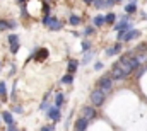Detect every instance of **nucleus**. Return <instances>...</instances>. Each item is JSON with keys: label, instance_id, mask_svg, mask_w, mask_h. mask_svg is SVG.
Here are the masks:
<instances>
[{"label": "nucleus", "instance_id": "6e6552de", "mask_svg": "<svg viewBox=\"0 0 147 131\" xmlns=\"http://www.w3.org/2000/svg\"><path fill=\"white\" fill-rule=\"evenodd\" d=\"M132 27H134V26L127 21V17H125L120 24H116V26H115V29H116V31H120V33H121V31H128V29H132Z\"/></svg>", "mask_w": 147, "mask_h": 131}, {"label": "nucleus", "instance_id": "a211bd4d", "mask_svg": "<svg viewBox=\"0 0 147 131\" xmlns=\"http://www.w3.org/2000/svg\"><path fill=\"white\" fill-rule=\"evenodd\" d=\"M115 21H116V15H115L113 12H110V14H108V15L105 17V22H108V24H113Z\"/></svg>", "mask_w": 147, "mask_h": 131}, {"label": "nucleus", "instance_id": "4468645a", "mask_svg": "<svg viewBox=\"0 0 147 131\" xmlns=\"http://www.w3.org/2000/svg\"><path fill=\"white\" fill-rule=\"evenodd\" d=\"M105 24H106V22H105V17H103V15H96V17H94V26H96V27H103Z\"/></svg>", "mask_w": 147, "mask_h": 131}, {"label": "nucleus", "instance_id": "aec40b11", "mask_svg": "<svg viewBox=\"0 0 147 131\" xmlns=\"http://www.w3.org/2000/svg\"><path fill=\"white\" fill-rule=\"evenodd\" d=\"M14 43H19V37L16 34H10L9 36V44H14Z\"/></svg>", "mask_w": 147, "mask_h": 131}, {"label": "nucleus", "instance_id": "f03ea898", "mask_svg": "<svg viewBox=\"0 0 147 131\" xmlns=\"http://www.w3.org/2000/svg\"><path fill=\"white\" fill-rule=\"evenodd\" d=\"M43 26L50 27L51 31H58V29H62V22H60L57 17H51V15H45V17H43Z\"/></svg>", "mask_w": 147, "mask_h": 131}, {"label": "nucleus", "instance_id": "9d476101", "mask_svg": "<svg viewBox=\"0 0 147 131\" xmlns=\"http://www.w3.org/2000/svg\"><path fill=\"white\" fill-rule=\"evenodd\" d=\"M87 124H89V121L84 119V118H80V119H77V123H75V130L77 131H86L87 130Z\"/></svg>", "mask_w": 147, "mask_h": 131}, {"label": "nucleus", "instance_id": "20e7f679", "mask_svg": "<svg viewBox=\"0 0 147 131\" xmlns=\"http://www.w3.org/2000/svg\"><path fill=\"white\" fill-rule=\"evenodd\" d=\"M140 36V31H137V29H128V31H121V33L118 34V39L120 41H132V39H135V37H139Z\"/></svg>", "mask_w": 147, "mask_h": 131}, {"label": "nucleus", "instance_id": "ddd939ff", "mask_svg": "<svg viewBox=\"0 0 147 131\" xmlns=\"http://www.w3.org/2000/svg\"><path fill=\"white\" fill-rule=\"evenodd\" d=\"M125 12H127V14H134V12H137V5H135V2H134V0L125 7Z\"/></svg>", "mask_w": 147, "mask_h": 131}, {"label": "nucleus", "instance_id": "5701e85b", "mask_svg": "<svg viewBox=\"0 0 147 131\" xmlns=\"http://www.w3.org/2000/svg\"><path fill=\"white\" fill-rule=\"evenodd\" d=\"M3 29H9V21H2L0 19V31H3Z\"/></svg>", "mask_w": 147, "mask_h": 131}, {"label": "nucleus", "instance_id": "c85d7f7f", "mask_svg": "<svg viewBox=\"0 0 147 131\" xmlns=\"http://www.w3.org/2000/svg\"><path fill=\"white\" fill-rule=\"evenodd\" d=\"M103 68V63L101 61H96V65H94V70H101Z\"/></svg>", "mask_w": 147, "mask_h": 131}, {"label": "nucleus", "instance_id": "393cba45", "mask_svg": "<svg viewBox=\"0 0 147 131\" xmlns=\"http://www.w3.org/2000/svg\"><path fill=\"white\" fill-rule=\"evenodd\" d=\"M17 49H19V43L10 44V51H12V53H17Z\"/></svg>", "mask_w": 147, "mask_h": 131}, {"label": "nucleus", "instance_id": "473e14b6", "mask_svg": "<svg viewBox=\"0 0 147 131\" xmlns=\"http://www.w3.org/2000/svg\"><path fill=\"white\" fill-rule=\"evenodd\" d=\"M17 2H19V3H24V2H26V0H17Z\"/></svg>", "mask_w": 147, "mask_h": 131}, {"label": "nucleus", "instance_id": "cd10ccee", "mask_svg": "<svg viewBox=\"0 0 147 131\" xmlns=\"http://www.w3.org/2000/svg\"><path fill=\"white\" fill-rule=\"evenodd\" d=\"M14 112H17V114H22V107H21V106H16V107H14Z\"/></svg>", "mask_w": 147, "mask_h": 131}, {"label": "nucleus", "instance_id": "f257e3e1", "mask_svg": "<svg viewBox=\"0 0 147 131\" xmlns=\"http://www.w3.org/2000/svg\"><path fill=\"white\" fill-rule=\"evenodd\" d=\"M118 65L123 68L125 75H128V73H132L135 68H139V61L135 60V56H134V55H123V56L120 58Z\"/></svg>", "mask_w": 147, "mask_h": 131}, {"label": "nucleus", "instance_id": "f3484780", "mask_svg": "<svg viewBox=\"0 0 147 131\" xmlns=\"http://www.w3.org/2000/svg\"><path fill=\"white\" fill-rule=\"evenodd\" d=\"M63 100H65V97H63V94L60 92V94H57V97H55V104H57V107H60L62 104H63Z\"/></svg>", "mask_w": 147, "mask_h": 131}, {"label": "nucleus", "instance_id": "2eb2a0df", "mask_svg": "<svg viewBox=\"0 0 147 131\" xmlns=\"http://www.w3.org/2000/svg\"><path fill=\"white\" fill-rule=\"evenodd\" d=\"M77 66H79V63H77L75 60L69 63V66H67V70H69V75H72V73H75V70H77Z\"/></svg>", "mask_w": 147, "mask_h": 131}, {"label": "nucleus", "instance_id": "423d86ee", "mask_svg": "<svg viewBox=\"0 0 147 131\" xmlns=\"http://www.w3.org/2000/svg\"><path fill=\"white\" fill-rule=\"evenodd\" d=\"M127 75H125V72H123V68L118 65V63H115L113 65V70H111V78H113V82L115 80H123Z\"/></svg>", "mask_w": 147, "mask_h": 131}, {"label": "nucleus", "instance_id": "39448f33", "mask_svg": "<svg viewBox=\"0 0 147 131\" xmlns=\"http://www.w3.org/2000/svg\"><path fill=\"white\" fill-rule=\"evenodd\" d=\"M105 99H106L105 92H101L99 89H94V90L91 92V102H92L94 106H101V104L105 102Z\"/></svg>", "mask_w": 147, "mask_h": 131}, {"label": "nucleus", "instance_id": "f704fd0d", "mask_svg": "<svg viewBox=\"0 0 147 131\" xmlns=\"http://www.w3.org/2000/svg\"><path fill=\"white\" fill-rule=\"evenodd\" d=\"M115 2H121V0H115Z\"/></svg>", "mask_w": 147, "mask_h": 131}, {"label": "nucleus", "instance_id": "72a5a7b5", "mask_svg": "<svg viewBox=\"0 0 147 131\" xmlns=\"http://www.w3.org/2000/svg\"><path fill=\"white\" fill-rule=\"evenodd\" d=\"M84 2H86V3H91V2H92V0H84Z\"/></svg>", "mask_w": 147, "mask_h": 131}, {"label": "nucleus", "instance_id": "b1692460", "mask_svg": "<svg viewBox=\"0 0 147 131\" xmlns=\"http://www.w3.org/2000/svg\"><path fill=\"white\" fill-rule=\"evenodd\" d=\"M94 5H96L98 9H103V7H106V3H105V0H98V2H94Z\"/></svg>", "mask_w": 147, "mask_h": 131}, {"label": "nucleus", "instance_id": "dca6fc26", "mask_svg": "<svg viewBox=\"0 0 147 131\" xmlns=\"http://www.w3.org/2000/svg\"><path fill=\"white\" fill-rule=\"evenodd\" d=\"M60 82H62V84H72L74 82V75H69V73L63 75V77L60 78Z\"/></svg>", "mask_w": 147, "mask_h": 131}, {"label": "nucleus", "instance_id": "4be33fe9", "mask_svg": "<svg viewBox=\"0 0 147 131\" xmlns=\"http://www.w3.org/2000/svg\"><path fill=\"white\" fill-rule=\"evenodd\" d=\"M36 53H38V58H46L48 56V51L46 49H38Z\"/></svg>", "mask_w": 147, "mask_h": 131}, {"label": "nucleus", "instance_id": "7ed1b4c3", "mask_svg": "<svg viewBox=\"0 0 147 131\" xmlns=\"http://www.w3.org/2000/svg\"><path fill=\"white\" fill-rule=\"evenodd\" d=\"M111 87H113V78L111 77H101L99 80H98V89L101 90V92H110Z\"/></svg>", "mask_w": 147, "mask_h": 131}, {"label": "nucleus", "instance_id": "2f4dec72", "mask_svg": "<svg viewBox=\"0 0 147 131\" xmlns=\"http://www.w3.org/2000/svg\"><path fill=\"white\" fill-rule=\"evenodd\" d=\"M9 131H16V126H9Z\"/></svg>", "mask_w": 147, "mask_h": 131}, {"label": "nucleus", "instance_id": "7c9ffc66", "mask_svg": "<svg viewBox=\"0 0 147 131\" xmlns=\"http://www.w3.org/2000/svg\"><path fill=\"white\" fill-rule=\"evenodd\" d=\"M39 131H53V126H43Z\"/></svg>", "mask_w": 147, "mask_h": 131}, {"label": "nucleus", "instance_id": "a878e982", "mask_svg": "<svg viewBox=\"0 0 147 131\" xmlns=\"http://www.w3.org/2000/svg\"><path fill=\"white\" fill-rule=\"evenodd\" d=\"M91 60H92V56H91V55H86V56H84V60H82V63H86V65H87Z\"/></svg>", "mask_w": 147, "mask_h": 131}, {"label": "nucleus", "instance_id": "412c9836", "mask_svg": "<svg viewBox=\"0 0 147 131\" xmlns=\"http://www.w3.org/2000/svg\"><path fill=\"white\" fill-rule=\"evenodd\" d=\"M0 94L5 97V94H7V85H5V82H0Z\"/></svg>", "mask_w": 147, "mask_h": 131}, {"label": "nucleus", "instance_id": "0eeeda50", "mask_svg": "<svg viewBox=\"0 0 147 131\" xmlns=\"http://www.w3.org/2000/svg\"><path fill=\"white\" fill-rule=\"evenodd\" d=\"M46 116L50 118V119H53V121H60V109L55 106V107H51V109H48V112H46Z\"/></svg>", "mask_w": 147, "mask_h": 131}, {"label": "nucleus", "instance_id": "6ab92c4d", "mask_svg": "<svg viewBox=\"0 0 147 131\" xmlns=\"http://www.w3.org/2000/svg\"><path fill=\"white\" fill-rule=\"evenodd\" d=\"M69 21H70L72 26H79V24H80V17H79V15H70Z\"/></svg>", "mask_w": 147, "mask_h": 131}, {"label": "nucleus", "instance_id": "f8f14e48", "mask_svg": "<svg viewBox=\"0 0 147 131\" xmlns=\"http://www.w3.org/2000/svg\"><path fill=\"white\" fill-rule=\"evenodd\" d=\"M120 51H121V44H120V43H116L115 46H110V48L106 49V55H108V56H115V55H116V53H120Z\"/></svg>", "mask_w": 147, "mask_h": 131}, {"label": "nucleus", "instance_id": "bb28decb", "mask_svg": "<svg viewBox=\"0 0 147 131\" xmlns=\"http://www.w3.org/2000/svg\"><path fill=\"white\" fill-rule=\"evenodd\" d=\"M89 48H91V43L89 41H84L82 43V49H89Z\"/></svg>", "mask_w": 147, "mask_h": 131}, {"label": "nucleus", "instance_id": "9b49d317", "mask_svg": "<svg viewBox=\"0 0 147 131\" xmlns=\"http://www.w3.org/2000/svg\"><path fill=\"white\" fill-rule=\"evenodd\" d=\"M2 118H3V121H5L7 126H14V124H16V123H14V118H12V114H10L9 111H3V112H2Z\"/></svg>", "mask_w": 147, "mask_h": 131}, {"label": "nucleus", "instance_id": "c756f323", "mask_svg": "<svg viewBox=\"0 0 147 131\" xmlns=\"http://www.w3.org/2000/svg\"><path fill=\"white\" fill-rule=\"evenodd\" d=\"M46 107H48V102H46V99H45L43 104H41V111H46Z\"/></svg>", "mask_w": 147, "mask_h": 131}, {"label": "nucleus", "instance_id": "1a4fd4ad", "mask_svg": "<svg viewBox=\"0 0 147 131\" xmlns=\"http://www.w3.org/2000/svg\"><path fill=\"white\" fill-rule=\"evenodd\" d=\"M94 118H96V111H94V107L86 106V107H84V119L91 121V119H94Z\"/></svg>", "mask_w": 147, "mask_h": 131}]
</instances>
